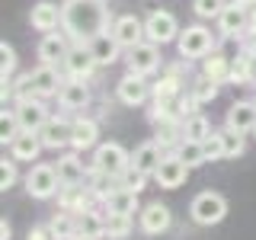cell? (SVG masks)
<instances>
[{
  "label": "cell",
  "instance_id": "25",
  "mask_svg": "<svg viewBox=\"0 0 256 240\" xmlns=\"http://www.w3.org/2000/svg\"><path fill=\"white\" fill-rule=\"evenodd\" d=\"M58 102H61L64 109H84L86 102H90V90H86V84H84V80H74V77H70L68 84L61 86Z\"/></svg>",
  "mask_w": 256,
  "mask_h": 240
},
{
  "label": "cell",
  "instance_id": "33",
  "mask_svg": "<svg viewBox=\"0 0 256 240\" xmlns=\"http://www.w3.org/2000/svg\"><path fill=\"white\" fill-rule=\"evenodd\" d=\"M208 134H212V125H208V118L198 116V112L182 122V138H186V141H205Z\"/></svg>",
  "mask_w": 256,
  "mask_h": 240
},
{
  "label": "cell",
  "instance_id": "28",
  "mask_svg": "<svg viewBox=\"0 0 256 240\" xmlns=\"http://www.w3.org/2000/svg\"><path fill=\"white\" fill-rule=\"evenodd\" d=\"M77 234L100 240L102 234H106V218H102L100 212H93V208H90V212H80L77 214Z\"/></svg>",
  "mask_w": 256,
  "mask_h": 240
},
{
  "label": "cell",
  "instance_id": "2",
  "mask_svg": "<svg viewBox=\"0 0 256 240\" xmlns=\"http://www.w3.org/2000/svg\"><path fill=\"white\" fill-rule=\"evenodd\" d=\"M189 214H192V221H196V224H202V228L221 224V221H224V214H228V198H224L221 192L205 189V192H198V196L192 198Z\"/></svg>",
  "mask_w": 256,
  "mask_h": 240
},
{
  "label": "cell",
  "instance_id": "46",
  "mask_svg": "<svg viewBox=\"0 0 256 240\" xmlns=\"http://www.w3.org/2000/svg\"><path fill=\"white\" fill-rule=\"evenodd\" d=\"M74 240H96V237H80V234H77V237H74Z\"/></svg>",
  "mask_w": 256,
  "mask_h": 240
},
{
  "label": "cell",
  "instance_id": "27",
  "mask_svg": "<svg viewBox=\"0 0 256 240\" xmlns=\"http://www.w3.org/2000/svg\"><path fill=\"white\" fill-rule=\"evenodd\" d=\"M96 138H100V125H96L93 118H77V122H74V134H70V148L86 150V148L96 144Z\"/></svg>",
  "mask_w": 256,
  "mask_h": 240
},
{
  "label": "cell",
  "instance_id": "23",
  "mask_svg": "<svg viewBox=\"0 0 256 240\" xmlns=\"http://www.w3.org/2000/svg\"><path fill=\"white\" fill-rule=\"evenodd\" d=\"M138 212V192L116 186L106 196V214H134Z\"/></svg>",
  "mask_w": 256,
  "mask_h": 240
},
{
  "label": "cell",
  "instance_id": "45",
  "mask_svg": "<svg viewBox=\"0 0 256 240\" xmlns=\"http://www.w3.org/2000/svg\"><path fill=\"white\" fill-rule=\"evenodd\" d=\"M237 4H244V6H246V4H256V0H237Z\"/></svg>",
  "mask_w": 256,
  "mask_h": 240
},
{
  "label": "cell",
  "instance_id": "29",
  "mask_svg": "<svg viewBox=\"0 0 256 240\" xmlns=\"http://www.w3.org/2000/svg\"><path fill=\"white\" fill-rule=\"evenodd\" d=\"M202 77H208L212 84H221V80H230V61L224 54H208L202 61Z\"/></svg>",
  "mask_w": 256,
  "mask_h": 240
},
{
  "label": "cell",
  "instance_id": "30",
  "mask_svg": "<svg viewBox=\"0 0 256 240\" xmlns=\"http://www.w3.org/2000/svg\"><path fill=\"white\" fill-rule=\"evenodd\" d=\"M253 77H256V58L250 52L237 54V58L230 61V80H234V84H250Z\"/></svg>",
  "mask_w": 256,
  "mask_h": 240
},
{
  "label": "cell",
  "instance_id": "19",
  "mask_svg": "<svg viewBox=\"0 0 256 240\" xmlns=\"http://www.w3.org/2000/svg\"><path fill=\"white\" fill-rule=\"evenodd\" d=\"M64 68H68V74L74 77V80H86V77L93 74L96 61H93V54H90V48H86V45H77V48H70V54L64 58Z\"/></svg>",
  "mask_w": 256,
  "mask_h": 240
},
{
  "label": "cell",
  "instance_id": "42",
  "mask_svg": "<svg viewBox=\"0 0 256 240\" xmlns=\"http://www.w3.org/2000/svg\"><path fill=\"white\" fill-rule=\"evenodd\" d=\"M16 182V166L10 160H0V189H13Z\"/></svg>",
  "mask_w": 256,
  "mask_h": 240
},
{
  "label": "cell",
  "instance_id": "16",
  "mask_svg": "<svg viewBox=\"0 0 256 240\" xmlns=\"http://www.w3.org/2000/svg\"><path fill=\"white\" fill-rule=\"evenodd\" d=\"M29 22L32 29L38 32H58V22H61V6L52 4V0H38L29 13Z\"/></svg>",
  "mask_w": 256,
  "mask_h": 240
},
{
  "label": "cell",
  "instance_id": "5",
  "mask_svg": "<svg viewBox=\"0 0 256 240\" xmlns=\"http://www.w3.org/2000/svg\"><path fill=\"white\" fill-rule=\"evenodd\" d=\"M93 166L118 180V176L132 166V154H128L122 144H100V148H96V157H93Z\"/></svg>",
  "mask_w": 256,
  "mask_h": 240
},
{
  "label": "cell",
  "instance_id": "40",
  "mask_svg": "<svg viewBox=\"0 0 256 240\" xmlns=\"http://www.w3.org/2000/svg\"><path fill=\"white\" fill-rule=\"evenodd\" d=\"M20 132H22V128H20V122H16V116H13V112L6 116V112H4V118H0V141H4V144H13V138Z\"/></svg>",
  "mask_w": 256,
  "mask_h": 240
},
{
  "label": "cell",
  "instance_id": "9",
  "mask_svg": "<svg viewBox=\"0 0 256 240\" xmlns=\"http://www.w3.org/2000/svg\"><path fill=\"white\" fill-rule=\"evenodd\" d=\"M112 36H116V42L122 45V48H134V45H141L144 38V22L138 20V16H132V13H125V16H118L116 22H112Z\"/></svg>",
  "mask_w": 256,
  "mask_h": 240
},
{
  "label": "cell",
  "instance_id": "43",
  "mask_svg": "<svg viewBox=\"0 0 256 240\" xmlns=\"http://www.w3.org/2000/svg\"><path fill=\"white\" fill-rule=\"evenodd\" d=\"M26 240H54V237H52V230H48V228H32Z\"/></svg>",
  "mask_w": 256,
  "mask_h": 240
},
{
  "label": "cell",
  "instance_id": "11",
  "mask_svg": "<svg viewBox=\"0 0 256 240\" xmlns=\"http://www.w3.org/2000/svg\"><path fill=\"white\" fill-rule=\"evenodd\" d=\"M154 180L160 182L164 189H180L182 182L189 180V166L182 164L176 154H170V157H164V164L157 166V173H154Z\"/></svg>",
  "mask_w": 256,
  "mask_h": 240
},
{
  "label": "cell",
  "instance_id": "36",
  "mask_svg": "<svg viewBox=\"0 0 256 240\" xmlns=\"http://www.w3.org/2000/svg\"><path fill=\"white\" fill-rule=\"evenodd\" d=\"M189 96H192V100L198 102V106H202V102H212L214 96H218V84H212V80H208V77H198Z\"/></svg>",
  "mask_w": 256,
  "mask_h": 240
},
{
  "label": "cell",
  "instance_id": "10",
  "mask_svg": "<svg viewBox=\"0 0 256 240\" xmlns=\"http://www.w3.org/2000/svg\"><path fill=\"white\" fill-rule=\"evenodd\" d=\"M29 86H32V93L38 96V100H45V96H58L61 93V80H58V70L52 68V64H38L36 70H29Z\"/></svg>",
  "mask_w": 256,
  "mask_h": 240
},
{
  "label": "cell",
  "instance_id": "18",
  "mask_svg": "<svg viewBox=\"0 0 256 240\" xmlns=\"http://www.w3.org/2000/svg\"><path fill=\"white\" fill-rule=\"evenodd\" d=\"M116 93H118V100H122L125 106H141V102L148 100L150 86L144 84V77H138V74H125L122 80H118Z\"/></svg>",
  "mask_w": 256,
  "mask_h": 240
},
{
  "label": "cell",
  "instance_id": "4",
  "mask_svg": "<svg viewBox=\"0 0 256 240\" xmlns=\"http://www.w3.org/2000/svg\"><path fill=\"white\" fill-rule=\"evenodd\" d=\"M144 36L154 45H166L173 38H180V22H176V16L170 10H154L144 20Z\"/></svg>",
  "mask_w": 256,
  "mask_h": 240
},
{
  "label": "cell",
  "instance_id": "8",
  "mask_svg": "<svg viewBox=\"0 0 256 240\" xmlns=\"http://www.w3.org/2000/svg\"><path fill=\"white\" fill-rule=\"evenodd\" d=\"M160 68V52L154 42H141L134 48H128V74H138V77H148Z\"/></svg>",
  "mask_w": 256,
  "mask_h": 240
},
{
  "label": "cell",
  "instance_id": "26",
  "mask_svg": "<svg viewBox=\"0 0 256 240\" xmlns=\"http://www.w3.org/2000/svg\"><path fill=\"white\" fill-rule=\"evenodd\" d=\"M54 170H58V180H61V186H80L84 182V164H80V157L77 154H64L58 164H54Z\"/></svg>",
  "mask_w": 256,
  "mask_h": 240
},
{
  "label": "cell",
  "instance_id": "17",
  "mask_svg": "<svg viewBox=\"0 0 256 240\" xmlns=\"http://www.w3.org/2000/svg\"><path fill=\"white\" fill-rule=\"evenodd\" d=\"M70 134H74V122H68V118H48L45 128L38 132V138H42L45 148L58 150L64 144H70Z\"/></svg>",
  "mask_w": 256,
  "mask_h": 240
},
{
  "label": "cell",
  "instance_id": "39",
  "mask_svg": "<svg viewBox=\"0 0 256 240\" xmlns=\"http://www.w3.org/2000/svg\"><path fill=\"white\" fill-rule=\"evenodd\" d=\"M202 148H205V164H208V160H221V157H224L221 132H212V134H208V138L202 141Z\"/></svg>",
  "mask_w": 256,
  "mask_h": 240
},
{
  "label": "cell",
  "instance_id": "22",
  "mask_svg": "<svg viewBox=\"0 0 256 240\" xmlns=\"http://www.w3.org/2000/svg\"><path fill=\"white\" fill-rule=\"evenodd\" d=\"M228 128L230 132H253L256 128V102H234V106L228 109Z\"/></svg>",
  "mask_w": 256,
  "mask_h": 240
},
{
  "label": "cell",
  "instance_id": "21",
  "mask_svg": "<svg viewBox=\"0 0 256 240\" xmlns=\"http://www.w3.org/2000/svg\"><path fill=\"white\" fill-rule=\"evenodd\" d=\"M42 138H38L36 132H20L13 138V144H10V154H13V160H26V164H32L38 154H42Z\"/></svg>",
  "mask_w": 256,
  "mask_h": 240
},
{
  "label": "cell",
  "instance_id": "34",
  "mask_svg": "<svg viewBox=\"0 0 256 240\" xmlns=\"http://www.w3.org/2000/svg\"><path fill=\"white\" fill-rule=\"evenodd\" d=\"M106 234L122 240L132 234V214H106Z\"/></svg>",
  "mask_w": 256,
  "mask_h": 240
},
{
  "label": "cell",
  "instance_id": "14",
  "mask_svg": "<svg viewBox=\"0 0 256 240\" xmlns=\"http://www.w3.org/2000/svg\"><path fill=\"white\" fill-rule=\"evenodd\" d=\"M218 29H221V36H228V38H234V36H240V32H246L250 29V22H246V10H244V4H228L221 10V16H218Z\"/></svg>",
  "mask_w": 256,
  "mask_h": 240
},
{
  "label": "cell",
  "instance_id": "1",
  "mask_svg": "<svg viewBox=\"0 0 256 240\" xmlns=\"http://www.w3.org/2000/svg\"><path fill=\"white\" fill-rule=\"evenodd\" d=\"M106 22L109 20L102 10V0H64L61 4V26L68 38H80V45L106 32Z\"/></svg>",
  "mask_w": 256,
  "mask_h": 240
},
{
  "label": "cell",
  "instance_id": "12",
  "mask_svg": "<svg viewBox=\"0 0 256 240\" xmlns=\"http://www.w3.org/2000/svg\"><path fill=\"white\" fill-rule=\"evenodd\" d=\"M86 48H90L96 68H109V64L118 61V48H122V45L116 42V36H112V32H100V36H93L90 42H86Z\"/></svg>",
  "mask_w": 256,
  "mask_h": 240
},
{
  "label": "cell",
  "instance_id": "3",
  "mask_svg": "<svg viewBox=\"0 0 256 240\" xmlns=\"http://www.w3.org/2000/svg\"><path fill=\"white\" fill-rule=\"evenodd\" d=\"M26 192L32 198H52L61 192V180H58V170L54 164H36L26 176Z\"/></svg>",
  "mask_w": 256,
  "mask_h": 240
},
{
  "label": "cell",
  "instance_id": "37",
  "mask_svg": "<svg viewBox=\"0 0 256 240\" xmlns=\"http://www.w3.org/2000/svg\"><path fill=\"white\" fill-rule=\"evenodd\" d=\"M221 144H224V157H240L244 154V134L224 128L221 132Z\"/></svg>",
  "mask_w": 256,
  "mask_h": 240
},
{
  "label": "cell",
  "instance_id": "35",
  "mask_svg": "<svg viewBox=\"0 0 256 240\" xmlns=\"http://www.w3.org/2000/svg\"><path fill=\"white\" fill-rule=\"evenodd\" d=\"M224 6H228L224 0H192V10H196L198 20H218Z\"/></svg>",
  "mask_w": 256,
  "mask_h": 240
},
{
  "label": "cell",
  "instance_id": "47",
  "mask_svg": "<svg viewBox=\"0 0 256 240\" xmlns=\"http://www.w3.org/2000/svg\"><path fill=\"white\" fill-rule=\"evenodd\" d=\"M253 134H256V128H253Z\"/></svg>",
  "mask_w": 256,
  "mask_h": 240
},
{
  "label": "cell",
  "instance_id": "38",
  "mask_svg": "<svg viewBox=\"0 0 256 240\" xmlns=\"http://www.w3.org/2000/svg\"><path fill=\"white\" fill-rule=\"evenodd\" d=\"M144 182H148V173L134 170V166H128V170L118 176V186H125V189H132V192H141Z\"/></svg>",
  "mask_w": 256,
  "mask_h": 240
},
{
  "label": "cell",
  "instance_id": "20",
  "mask_svg": "<svg viewBox=\"0 0 256 240\" xmlns=\"http://www.w3.org/2000/svg\"><path fill=\"white\" fill-rule=\"evenodd\" d=\"M160 164H164V154H160V144L157 141H144L141 148L132 154V166H134V170H141V173H148V176H154Z\"/></svg>",
  "mask_w": 256,
  "mask_h": 240
},
{
  "label": "cell",
  "instance_id": "31",
  "mask_svg": "<svg viewBox=\"0 0 256 240\" xmlns=\"http://www.w3.org/2000/svg\"><path fill=\"white\" fill-rule=\"evenodd\" d=\"M48 230H52L54 240H74L77 237V214H70V212L54 214L52 224H48Z\"/></svg>",
  "mask_w": 256,
  "mask_h": 240
},
{
  "label": "cell",
  "instance_id": "24",
  "mask_svg": "<svg viewBox=\"0 0 256 240\" xmlns=\"http://www.w3.org/2000/svg\"><path fill=\"white\" fill-rule=\"evenodd\" d=\"M58 205H61V212H70V214L90 212V192L80 189V186H61V192H58Z\"/></svg>",
  "mask_w": 256,
  "mask_h": 240
},
{
  "label": "cell",
  "instance_id": "41",
  "mask_svg": "<svg viewBox=\"0 0 256 240\" xmlns=\"http://www.w3.org/2000/svg\"><path fill=\"white\" fill-rule=\"evenodd\" d=\"M0 70H4V80L16 70V52H13V45H0Z\"/></svg>",
  "mask_w": 256,
  "mask_h": 240
},
{
  "label": "cell",
  "instance_id": "13",
  "mask_svg": "<svg viewBox=\"0 0 256 240\" xmlns=\"http://www.w3.org/2000/svg\"><path fill=\"white\" fill-rule=\"evenodd\" d=\"M70 54V45H68V36H61V32H45V38L38 42V61L42 64H58Z\"/></svg>",
  "mask_w": 256,
  "mask_h": 240
},
{
  "label": "cell",
  "instance_id": "7",
  "mask_svg": "<svg viewBox=\"0 0 256 240\" xmlns=\"http://www.w3.org/2000/svg\"><path fill=\"white\" fill-rule=\"evenodd\" d=\"M13 116H16V122H20L22 132H42L45 122L52 116H48V109H45V102L38 100V96H32V100H20L16 102V109H13Z\"/></svg>",
  "mask_w": 256,
  "mask_h": 240
},
{
  "label": "cell",
  "instance_id": "32",
  "mask_svg": "<svg viewBox=\"0 0 256 240\" xmlns=\"http://www.w3.org/2000/svg\"><path fill=\"white\" fill-rule=\"evenodd\" d=\"M176 157H180L182 164L189 166V170H192V166H202V164H205V148H202V141H186V138H182L180 148H176Z\"/></svg>",
  "mask_w": 256,
  "mask_h": 240
},
{
  "label": "cell",
  "instance_id": "6",
  "mask_svg": "<svg viewBox=\"0 0 256 240\" xmlns=\"http://www.w3.org/2000/svg\"><path fill=\"white\" fill-rule=\"evenodd\" d=\"M182 58H208L212 54V32L205 26H186L176 38Z\"/></svg>",
  "mask_w": 256,
  "mask_h": 240
},
{
  "label": "cell",
  "instance_id": "15",
  "mask_svg": "<svg viewBox=\"0 0 256 240\" xmlns=\"http://www.w3.org/2000/svg\"><path fill=\"white\" fill-rule=\"evenodd\" d=\"M170 224H173V214L166 205L150 202L148 208H141V230L144 234H164V230H170Z\"/></svg>",
  "mask_w": 256,
  "mask_h": 240
},
{
  "label": "cell",
  "instance_id": "44",
  "mask_svg": "<svg viewBox=\"0 0 256 240\" xmlns=\"http://www.w3.org/2000/svg\"><path fill=\"white\" fill-rule=\"evenodd\" d=\"M10 234H13V230H10V224L4 221V224H0V240H10Z\"/></svg>",
  "mask_w": 256,
  "mask_h": 240
}]
</instances>
